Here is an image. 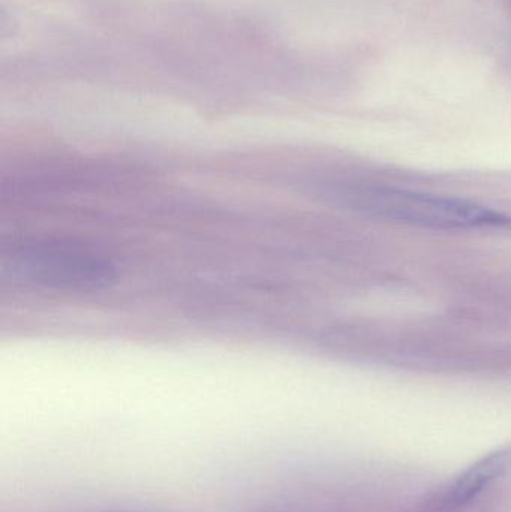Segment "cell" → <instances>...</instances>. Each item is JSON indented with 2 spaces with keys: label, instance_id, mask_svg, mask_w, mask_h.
Returning a JSON list of instances; mask_svg holds the SVG:
<instances>
[{
  "label": "cell",
  "instance_id": "6da1fadb",
  "mask_svg": "<svg viewBox=\"0 0 511 512\" xmlns=\"http://www.w3.org/2000/svg\"><path fill=\"white\" fill-rule=\"evenodd\" d=\"M3 270L39 288L60 292H93L117 279V265L99 249L59 239L14 243L3 252Z\"/></svg>",
  "mask_w": 511,
  "mask_h": 512
},
{
  "label": "cell",
  "instance_id": "7a4b0ae2",
  "mask_svg": "<svg viewBox=\"0 0 511 512\" xmlns=\"http://www.w3.org/2000/svg\"><path fill=\"white\" fill-rule=\"evenodd\" d=\"M345 198L354 210L372 218L429 230H482L511 224L503 213L480 204L407 189L371 186L348 192Z\"/></svg>",
  "mask_w": 511,
  "mask_h": 512
},
{
  "label": "cell",
  "instance_id": "3957f363",
  "mask_svg": "<svg viewBox=\"0 0 511 512\" xmlns=\"http://www.w3.org/2000/svg\"><path fill=\"white\" fill-rule=\"evenodd\" d=\"M511 465V451H497L483 457L462 472L444 493L446 508H459L470 504L489 484L506 474Z\"/></svg>",
  "mask_w": 511,
  "mask_h": 512
}]
</instances>
